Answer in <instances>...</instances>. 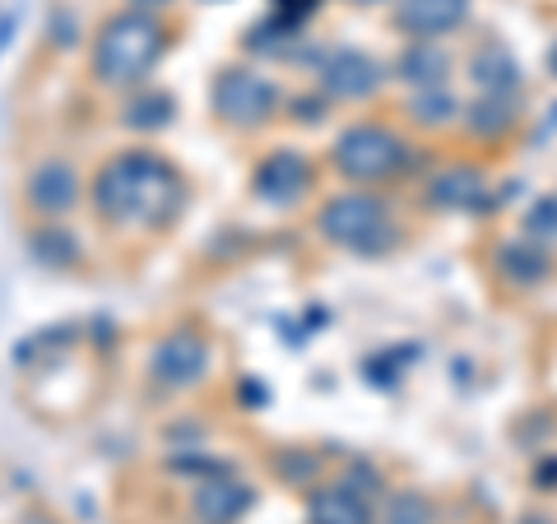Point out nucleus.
I'll list each match as a JSON object with an SVG mask.
<instances>
[{
	"instance_id": "1",
	"label": "nucleus",
	"mask_w": 557,
	"mask_h": 524,
	"mask_svg": "<svg viewBox=\"0 0 557 524\" xmlns=\"http://www.w3.org/2000/svg\"><path fill=\"white\" fill-rule=\"evenodd\" d=\"M186 204L182 172L149 149H126L108 159L94 177V209L108 223H139V228H168Z\"/></svg>"
},
{
	"instance_id": "2",
	"label": "nucleus",
	"mask_w": 557,
	"mask_h": 524,
	"mask_svg": "<svg viewBox=\"0 0 557 524\" xmlns=\"http://www.w3.org/2000/svg\"><path fill=\"white\" fill-rule=\"evenodd\" d=\"M168 47V33L163 24L153 20L149 10H121L112 14L108 24L98 28V42H94V79L108 84V89H126V84H139L159 65Z\"/></svg>"
},
{
	"instance_id": "3",
	"label": "nucleus",
	"mask_w": 557,
	"mask_h": 524,
	"mask_svg": "<svg viewBox=\"0 0 557 524\" xmlns=\"http://www.w3.org/2000/svg\"><path fill=\"white\" fill-rule=\"evenodd\" d=\"M321 237L330 247H344L354 255H381L395 247L391 228V209L386 200H376L372 190H344V196L321 204Z\"/></svg>"
},
{
	"instance_id": "4",
	"label": "nucleus",
	"mask_w": 557,
	"mask_h": 524,
	"mask_svg": "<svg viewBox=\"0 0 557 524\" xmlns=\"http://www.w3.org/2000/svg\"><path fill=\"white\" fill-rule=\"evenodd\" d=\"M330 159H335V167L348 182H386L405 163V139L386 126H376V121H358V126H348L335 139Z\"/></svg>"
},
{
	"instance_id": "5",
	"label": "nucleus",
	"mask_w": 557,
	"mask_h": 524,
	"mask_svg": "<svg viewBox=\"0 0 557 524\" xmlns=\"http://www.w3.org/2000/svg\"><path fill=\"white\" fill-rule=\"evenodd\" d=\"M214 112L228 121V126L256 130L278 112V89L265 75H256V70L228 65V70H219V79H214Z\"/></svg>"
},
{
	"instance_id": "6",
	"label": "nucleus",
	"mask_w": 557,
	"mask_h": 524,
	"mask_svg": "<svg viewBox=\"0 0 557 524\" xmlns=\"http://www.w3.org/2000/svg\"><path fill=\"white\" fill-rule=\"evenodd\" d=\"M149 372L168 390L200 386V380L209 376V344H205V335H196V329H172L168 339L153 344Z\"/></svg>"
},
{
	"instance_id": "7",
	"label": "nucleus",
	"mask_w": 557,
	"mask_h": 524,
	"mask_svg": "<svg viewBox=\"0 0 557 524\" xmlns=\"http://www.w3.org/2000/svg\"><path fill=\"white\" fill-rule=\"evenodd\" d=\"M381 79H386V70H381L368 51H354V47H339L330 51L325 65H321V89L339 102H362L381 89Z\"/></svg>"
},
{
	"instance_id": "8",
	"label": "nucleus",
	"mask_w": 557,
	"mask_h": 524,
	"mask_svg": "<svg viewBox=\"0 0 557 524\" xmlns=\"http://www.w3.org/2000/svg\"><path fill=\"white\" fill-rule=\"evenodd\" d=\"M256 196L265 200V204H278V209H288V204H298L307 196V186H311V163L302 159L298 149H274L265 163L256 167Z\"/></svg>"
},
{
	"instance_id": "9",
	"label": "nucleus",
	"mask_w": 557,
	"mask_h": 524,
	"mask_svg": "<svg viewBox=\"0 0 557 524\" xmlns=\"http://www.w3.org/2000/svg\"><path fill=\"white\" fill-rule=\"evenodd\" d=\"M251 501H256L251 487L242 483V478H233L228 469H223V474L200 478L196 497H190V511H196L200 524H237L242 515L251 511Z\"/></svg>"
},
{
	"instance_id": "10",
	"label": "nucleus",
	"mask_w": 557,
	"mask_h": 524,
	"mask_svg": "<svg viewBox=\"0 0 557 524\" xmlns=\"http://www.w3.org/2000/svg\"><path fill=\"white\" fill-rule=\"evenodd\" d=\"M469 14V0H395V28L409 38H442V33L460 28Z\"/></svg>"
},
{
	"instance_id": "11",
	"label": "nucleus",
	"mask_w": 557,
	"mask_h": 524,
	"mask_svg": "<svg viewBox=\"0 0 557 524\" xmlns=\"http://www.w3.org/2000/svg\"><path fill=\"white\" fill-rule=\"evenodd\" d=\"M28 204L38 209V214H47V219L70 214V209L79 204V177H75V167L61 163V159H47L42 167H33V177H28Z\"/></svg>"
},
{
	"instance_id": "12",
	"label": "nucleus",
	"mask_w": 557,
	"mask_h": 524,
	"mask_svg": "<svg viewBox=\"0 0 557 524\" xmlns=\"http://www.w3.org/2000/svg\"><path fill=\"white\" fill-rule=\"evenodd\" d=\"M428 200L437 209H483L487 177L479 167H446L428 182Z\"/></svg>"
},
{
	"instance_id": "13",
	"label": "nucleus",
	"mask_w": 557,
	"mask_h": 524,
	"mask_svg": "<svg viewBox=\"0 0 557 524\" xmlns=\"http://www.w3.org/2000/svg\"><path fill=\"white\" fill-rule=\"evenodd\" d=\"M311 524H372L368 497H358L354 487H321L311 497Z\"/></svg>"
},
{
	"instance_id": "14",
	"label": "nucleus",
	"mask_w": 557,
	"mask_h": 524,
	"mask_svg": "<svg viewBox=\"0 0 557 524\" xmlns=\"http://www.w3.org/2000/svg\"><path fill=\"white\" fill-rule=\"evenodd\" d=\"M446 70H450V61H446V51L437 47V42H423L418 38L405 57L395 61V75L405 79V84H413V89H437V84L446 79Z\"/></svg>"
},
{
	"instance_id": "15",
	"label": "nucleus",
	"mask_w": 557,
	"mask_h": 524,
	"mask_svg": "<svg viewBox=\"0 0 557 524\" xmlns=\"http://www.w3.org/2000/svg\"><path fill=\"white\" fill-rule=\"evenodd\" d=\"M469 79H474L483 93L511 98V93H516V84H520V70H516V61H511L497 42H487V47L474 51V61H469Z\"/></svg>"
},
{
	"instance_id": "16",
	"label": "nucleus",
	"mask_w": 557,
	"mask_h": 524,
	"mask_svg": "<svg viewBox=\"0 0 557 524\" xmlns=\"http://www.w3.org/2000/svg\"><path fill=\"white\" fill-rule=\"evenodd\" d=\"M465 126L474 130L479 139H497V135H507L516 126V108H511V98H502V93H483L479 102H469L465 108Z\"/></svg>"
},
{
	"instance_id": "17",
	"label": "nucleus",
	"mask_w": 557,
	"mask_h": 524,
	"mask_svg": "<svg viewBox=\"0 0 557 524\" xmlns=\"http://www.w3.org/2000/svg\"><path fill=\"white\" fill-rule=\"evenodd\" d=\"M497 265L511 284H539V278H548V255H544V247H534V241H511V247H502Z\"/></svg>"
},
{
	"instance_id": "18",
	"label": "nucleus",
	"mask_w": 557,
	"mask_h": 524,
	"mask_svg": "<svg viewBox=\"0 0 557 524\" xmlns=\"http://www.w3.org/2000/svg\"><path fill=\"white\" fill-rule=\"evenodd\" d=\"M172 112H177V102H172V93L149 89V93H135V98L126 102V112H121V121H126L131 130H163V126H172Z\"/></svg>"
},
{
	"instance_id": "19",
	"label": "nucleus",
	"mask_w": 557,
	"mask_h": 524,
	"mask_svg": "<svg viewBox=\"0 0 557 524\" xmlns=\"http://www.w3.org/2000/svg\"><path fill=\"white\" fill-rule=\"evenodd\" d=\"M28 247H33V260H42V265H75L79 260V241L65 223H42V228L28 237Z\"/></svg>"
},
{
	"instance_id": "20",
	"label": "nucleus",
	"mask_w": 557,
	"mask_h": 524,
	"mask_svg": "<svg viewBox=\"0 0 557 524\" xmlns=\"http://www.w3.org/2000/svg\"><path fill=\"white\" fill-rule=\"evenodd\" d=\"M409 116L418 121V126H432V130H437V126H450V121L460 116V102L437 84V89H418V93H413Z\"/></svg>"
},
{
	"instance_id": "21",
	"label": "nucleus",
	"mask_w": 557,
	"mask_h": 524,
	"mask_svg": "<svg viewBox=\"0 0 557 524\" xmlns=\"http://www.w3.org/2000/svg\"><path fill=\"white\" fill-rule=\"evenodd\" d=\"M381 524H432V501L418 492H395L381 511Z\"/></svg>"
},
{
	"instance_id": "22",
	"label": "nucleus",
	"mask_w": 557,
	"mask_h": 524,
	"mask_svg": "<svg viewBox=\"0 0 557 524\" xmlns=\"http://www.w3.org/2000/svg\"><path fill=\"white\" fill-rule=\"evenodd\" d=\"M530 237H557V196H544L530 209Z\"/></svg>"
},
{
	"instance_id": "23",
	"label": "nucleus",
	"mask_w": 557,
	"mask_h": 524,
	"mask_svg": "<svg viewBox=\"0 0 557 524\" xmlns=\"http://www.w3.org/2000/svg\"><path fill=\"white\" fill-rule=\"evenodd\" d=\"M274 469H284V474L293 483H311V474H317V456H284V460H274Z\"/></svg>"
},
{
	"instance_id": "24",
	"label": "nucleus",
	"mask_w": 557,
	"mask_h": 524,
	"mask_svg": "<svg viewBox=\"0 0 557 524\" xmlns=\"http://www.w3.org/2000/svg\"><path fill=\"white\" fill-rule=\"evenodd\" d=\"M344 487H354V492H358V497H372V492H376V469H368V464L348 469V478H344Z\"/></svg>"
},
{
	"instance_id": "25",
	"label": "nucleus",
	"mask_w": 557,
	"mask_h": 524,
	"mask_svg": "<svg viewBox=\"0 0 557 524\" xmlns=\"http://www.w3.org/2000/svg\"><path fill=\"white\" fill-rule=\"evenodd\" d=\"M274 5H278V14H284V24H302L321 0H274Z\"/></svg>"
},
{
	"instance_id": "26",
	"label": "nucleus",
	"mask_w": 557,
	"mask_h": 524,
	"mask_svg": "<svg viewBox=\"0 0 557 524\" xmlns=\"http://www.w3.org/2000/svg\"><path fill=\"white\" fill-rule=\"evenodd\" d=\"M51 42H61V47L75 42V20H70V14H61V20H51Z\"/></svg>"
},
{
	"instance_id": "27",
	"label": "nucleus",
	"mask_w": 557,
	"mask_h": 524,
	"mask_svg": "<svg viewBox=\"0 0 557 524\" xmlns=\"http://www.w3.org/2000/svg\"><path fill=\"white\" fill-rule=\"evenodd\" d=\"M14 28H20V14H0V57H5L10 51V42H14Z\"/></svg>"
},
{
	"instance_id": "28",
	"label": "nucleus",
	"mask_w": 557,
	"mask_h": 524,
	"mask_svg": "<svg viewBox=\"0 0 557 524\" xmlns=\"http://www.w3.org/2000/svg\"><path fill=\"white\" fill-rule=\"evenodd\" d=\"M237 395L247 399L251 409H260V404H265V386H260V380H242V386H237Z\"/></svg>"
},
{
	"instance_id": "29",
	"label": "nucleus",
	"mask_w": 557,
	"mask_h": 524,
	"mask_svg": "<svg viewBox=\"0 0 557 524\" xmlns=\"http://www.w3.org/2000/svg\"><path fill=\"white\" fill-rule=\"evenodd\" d=\"M325 116V102H317V98H298V121H307V126H311V121H321Z\"/></svg>"
},
{
	"instance_id": "30",
	"label": "nucleus",
	"mask_w": 557,
	"mask_h": 524,
	"mask_svg": "<svg viewBox=\"0 0 557 524\" xmlns=\"http://www.w3.org/2000/svg\"><path fill=\"white\" fill-rule=\"evenodd\" d=\"M135 10H159V5H168V0H131Z\"/></svg>"
},
{
	"instance_id": "31",
	"label": "nucleus",
	"mask_w": 557,
	"mask_h": 524,
	"mask_svg": "<svg viewBox=\"0 0 557 524\" xmlns=\"http://www.w3.org/2000/svg\"><path fill=\"white\" fill-rule=\"evenodd\" d=\"M20 524H47V520H38V515H28V520H20Z\"/></svg>"
},
{
	"instance_id": "32",
	"label": "nucleus",
	"mask_w": 557,
	"mask_h": 524,
	"mask_svg": "<svg viewBox=\"0 0 557 524\" xmlns=\"http://www.w3.org/2000/svg\"><path fill=\"white\" fill-rule=\"evenodd\" d=\"M358 5H381V0H358Z\"/></svg>"
}]
</instances>
